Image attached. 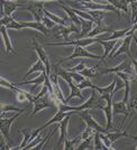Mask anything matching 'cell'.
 <instances>
[{"label": "cell", "instance_id": "cell-1", "mask_svg": "<svg viewBox=\"0 0 137 150\" xmlns=\"http://www.w3.org/2000/svg\"><path fill=\"white\" fill-rule=\"evenodd\" d=\"M54 73H55L57 76H61L64 81H66V83H68V86H70L71 94L68 95V98L65 99L66 102H68L71 99H73V98H75V96H78V98H80V99H83V95L81 94V90L78 88L76 83H75V82L73 81V79L71 77L70 72H68V69H60V67H59V65L55 64V65H54Z\"/></svg>", "mask_w": 137, "mask_h": 150}, {"label": "cell", "instance_id": "cell-2", "mask_svg": "<svg viewBox=\"0 0 137 150\" xmlns=\"http://www.w3.org/2000/svg\"><path fill=\"white\" fill-rule=\"evenodd\" d=\"M0 84H1V86H5V88H9V90L15 91L17 93V98H18L19 102H23V101L27 100L29 102V104H33L35 99H36V95H33L31 92H27V91H24V90H20V88H17L16 84L10 83L9 81L5 80L4 77H0Z\"/></svg>", "mask_w": 137, "mask_h": 150}, {"label": "cell", "instance_id": "cell-3", "mask_svg": "<svg viewBox=\"0 0 137 150\" xmlns=\"http://www.w3.org/2000/svg\"><path fill=\"white\" fill-rule=\"evenodd\" d=\"M56 103L53 101L52 96H51L50 92H47L46 94H44L42 96H37L36 95V99L33 103V113H31V117H35L39 111H42L44 109H47L50 106H54Z\"/></svg>", "mask_w": 137, "mask_h": 150}, {"label": "cell", "instance_id": "cell-4", "mask_svg": "<svg viewBox=\"0 0 137 150\" xmlns=\"http://www.w3.org/2000/svg\"><path fill=\"white\" fill-rule=\"evenodd\" d=\"M118 72H123V73H128V74H135V71H134V66H133V62L131 61V58H126L123 61V63L118 64L117 66L115 67H109L106 69H100L99 74H109V73H118Z\"/></svg>", "mask_w": 137, "mask_h": 150}, {"label": "cell", "instance_id": "cell-5", "mask_svg": "<svg viewBox=\"0 0 137 150\" xmlns=\"http://www.w3.org/2000/svg\"><path fill=\"white\" fill-rule=\"evenodd\" d=\"M76 57H82V58L88 57V58L101 59V57H102V56L89 53L88 50H86V48H84L83 46H80V45H74V50H73V54H71L70 56L65 57V58H62V59L57 61V63H56V64H60V63H63V62H65V61H72V59H74V58H76Z\"/></svg>", "mask_w": 137, "mask_h": 150}, {"label": "cell", "instance_id": "cell-6", "mask_svg": "<svg viewBox=\"0 0 137 150\" xmlns=\"http://www.w3.org/2000/svg\"><path fill=\"white\" fill-rule=\"evenodd\" d=\"M26 111V109H23L21 111H19L17 114H15L14 117H10V118H5V117H1L0 118V130H1V133L5 136V139H7L9 141V131H10V128L13 125L14 121L19 118L23 113Z\"/></svg>", "mask_w": 137, "mask_h": 150}, {"label": "cell", "instance_id": "cell-7", "mask_svg": "<svg viewBox=\"0 0 137 150\" xmlns=\"http://www.w3.org/2000/svg\"><path fill=\"white\" fill-rule=\"evenodd\" d=\"M76 114H79L82 119H83V121L87 123L88 127L92 128L96 132H101V133H108V132H109V130H107L106 128L101 127V125L89 114L88 110H83V111H80V112H76Z\"/></svg>", "mask_w": 137, "mask_h": 150}, {"label": "cell", "instance_id": "cell-8", "mask_svg": "<svg viewBox=\"0 0 137 150\" xmlns=\"http://www.w3.org/2000/svg\"><path fill=\"white\" fill-rule=\"evenodd\" d=\"M26 10L31 11L33 17L35 19V21H38V23H42V19L45 16L44 13V4L43 1H34L29 5H27L25 8Z\"/></svg>", "mask_w": 137, "mask_h": 150}, {"label": "cell", "instance_id": "cell-9", "mask_svg": "<svg viewBox=\"0 0 137 150\" xmlns=\"http://www.w3.org/2000/svg\"><path fill=\"white\" fill-rule=\"evenodd\" d=\"M100 38H96V37H84V38H80V39H76V40H68V42H64V43H56V44H50L47 43L46 45H52V46H74V45H80V46H83V47H87V46H90L93 43H100Z\"/></svg>", "mask_w": 137, "mask_h": 150}, {"label": "cell", "instance_id": "cell-10", "mask_svg": "<svg viewBox=\"0 0 137 150\" xmlns=\"http://www.w3.org/2000/svg\"><path fill=\"white\" fill-rule=\"evenodd\" d=\"M60 28H61V31L60 33H56V34H54L53 36H51V37H54L56 38L59 35H61L60 37H62L63 39H64V42H68V37H70V34L71 33H76L78 35L81 33L80 31V27H76V25L75 24H73L72 21H71V24L70 25H60Z\"/></svg>", "mask_w": 137, "mask_h": 150}, {"label": "cell", "instance_id": "cell-11", "mask_svg": "<svg viewBox=\"0 0 137 150\" xmlns=\"http://www.w3.org/2000/svg\"><path fill=\"white\" fill-rule=\"evenodd\" d=\"M18 8H26V6L18 4L17 1H11V0H1V15L4 16H9L11 17V13L17 10Z\"/></svg>", "mask_w": 137, "mask_h": 150}, {"label": "cell", "instance_id": "cell-12", "mask_svg": "<svg viewBox=\"0 0 137 150\" xmlns=\"http://www.w3.org/2000/svg\"><path fill=\"white\" fill-rule=\"evenodd\" d=\"M33 46H34V50H36V53H37L38 58L42 59L43 63L45 64L46 69H47V75L50 76V75L52 74V72H51V65H50V58L47 56V54L45 53V50H44V48H43V45L38 44L37 40L34 38V39H33Z\"/></svg>", "mask_w": 137, "mask_h": 150}, {"label": "cell", "instance_id": "cell-13", "mask_svg": "<svg viewBox=\"0 0 137 150\" xmlns=\"http://www.w3.org/2000/svg\"><path fill=\"white\" fill-rule=\"evenodd\" d=\"M131 38H134V35L133 36H127V37L123 38V42H121V45L118 50L115 52V54L109 56V62L115 59L116 57L120 55V54H127V56H131V50H129V46H131Z\"/></svg>", "mask_w": 137, "mask_h": 150}, {"label": "cell", "instance_id": "cell-14", "mask_svg": "<svg viewBox=\"0 0 137 150\" xmlns=\"http://www.w3.org/2000/svg\"><path fill=\"white\" fill-rule=\"evenodd\" d=\"M0 23H1V25L6 27L7 29L21 30V29L25 28V26L23 25V23H18V21H16L13 17H9V16H2Z\"/></svg>", "mask_w": 137, "mask_h": 150}, {"label": "cell", "instance_id": "cell-15", "mask_svg": "<svg viewBox=\"0 0 137 150\" xmlns=\"http://www.w3.org/2000/svg\"><path fill=\"white\" fill-rule=\"evenodd\" d=\"M71 117L72 115H68V117H65L64 119L61 121V122H59L57 123V128L60 129V139H59V146L57 147H60L62 144H64V141L68 139V121L71 119Z\"/></svg>", "mask_w": 137, "mask_h": 150}, {"label": "cell", "instance_id": "cell-16", "mask_svg": "<svg viewBox=\"0 0 137 150\" xmlns=\"http://www.w3.org/2000/svg\"><path fill=\"white\" fill-rule=\"evenodd\" d=\"M23 25L25 26V28H31L35 30L39 31L41 34H43L45 37H51L49 28L44 25L43 23H38V21H21Z\"/></svg>", "mask_w": 137, "mask_h": 150}, {"label": "cell", "instance_id": "cell-17", "mask_svg": "<svg viewBox=\"0 0 137 150\" xmlns=\"http://www.w3.org/2000/svg\"><path fill=\"white\" fill-rule=\"evenodd\" d=\"M118 40L119 39H113V40H105V39L102 40V39H101V40H100V44L102 45V47L105 48V53L101 55L102 57H101V59H100V63H99L100 65H101L102 63H105V58L111 53L112 50L115 48L116 44L118 43Z\"/></svg>", "mask_w": 137, "mask_h": 150}, {"label": "cell", "instance_id": "cell-18", "mask_svg": "<svg viewBox=\"0 0 137 150\" xmlns=\"http://www.w3.org/2000/svg\"><path fill=\"white\" fill-rule=\"evenodd\" d=\"M0 33H1V36H2V39L5 42V47H6V54H10L13 53L14 55H17V52L14 48L13 44H11V40L8 36V29H7L5 26L1 25L0 27Z\"/></svg>", "mask_w": 137, "mask_h": 150}, {"label": "cell", "instance_id": "cell-19", "mask_svg": "<svg viewBox=\"0 0 137 150\" xmlns=\"http://www.w3.org/2000/svg\"><path fill=\"white\" fill-rule=\"evenodd\" d=\"M112 109H113V114H124V121L123 123L125 122V120L127 119V117L129 115V108L128 105L125 103L124 101H120V102H113L112 104Z\"/></svg>", "mask_w": 137, "mask_h": 150}, {"label": "cell", "instance_id": "cell-20", "mask_svg": "<svg viewBox=\"0 0 137 150\" xmlns=\"http://www.w3.org/2000/svg\"><path fill=\"white\" fill-rule=\"evenodd\" d=\"M61 7H62L63 10L66 13V15L68 16V18L71 19V21L81 28L82 27V19H81L80 16H78V13L74 11V9H71V8H68V7L64 6L63 4H61Z\"/></svg>", "mask_w": 137, "mask_h": 150}, {"label": "cell", "instance_id": "cell-21", "mask_svg": "<svg viewBox=\"0 0 137 150\" xmlns=\"http://www.w3.org/2000/svg\"><path fill=\"white\" fill-rule=\"evenodd\" d=\"M113 31L115 30L112 28L105 27L102 25V23H97V24H94L93 29L87 35V37H94V36H98L99 34H102V33H113Z\"/></svg>", "mask_w": 137, "mask_h": 150}, {"label": "cell", "instance_id": "cell-22", "mask_svg": "<svg viewBox=\"0 0 137 150\" xmlns=\"http://www.w3.org/2000/svg\"><path fill=\"white\" fill-rule=\"evenodd\" d=\"M35 72H42V73L46 72V73H47V69H46L45 64H44L43 61H42V59H39V58H38L37 62L34 63V64H33V66L27 71V73L24 75V79H26L27 76H29L31 73H35Z\"/></svg>", "mask_w": 137, "mask_h": 150}, {"label": "cell", "instance_id": "cell-23", "mask_svg": "<svg viewBox=\"0 0 137 150\" xmlns=\"http://www.w3.org/2000/svg\"><path fill=\"white\" fill-rule=\"evenodd\" d=\"M19 131L23 133L24 140L21 141V144H19L18 147H15V148H11V149H15V150L25 149V147L29 144V141H31V130H28V129H23V130H19Z\"/></svg>", "mask_w": 137, "mask_h": 150}, {"label": "cell", "instance_id": "cell-24", "mask_svg": "<svg viewBox=\"0 0 137 150\" xmlns=\"http://www.w3.org/2000/svg\"><path fill=\"white\" fill-rule=\"evenodd\" d=\"M99 66H100V64H98V65L94 66V67H91V69L84 67V69H82L81 72H79V73H81L82 75H84L86 77H89V79L97 77V76L99 75Z\"/></svg>", "mask_w": 137, "mask_h": 150}, {"label": "cell", "instance_id": "cell-25", "mask_svg": "<svg viewBox=\"0 0 137 150\" xmlns=\"http://www.w3.org/2000/svg\"><path fill=\"white\" fill-rule=\"evenodd\" d=\"M93 138H94V134H92V136L88 137L87 139L82 140L81 142H80V144L76 147V149H80V150H82V149H94V146L91 144Z\"/></svg>", "mask_w": 137, "mask_h": 150}, {"label": "cell", "instance_id": "cell-26", "mask_svg": "<svg viewBox=\"0 0 137 150\" xmlns=\"http://www.w3.org/2000/svg\"><path fill=\"white\" fill-rule=\"evenodd\" d=\"M131 26L135 25L137 23V1L131 2Z\"/></svg>", "mask_w": 137, "mask_h": 150}, {"label": "cell", "instance_id": "cell-27", "mask_svg": "<svg viewBox=\"0 0 137 150\" xmlns=\"http://www.w3.org/2000/svg\"><path fill=\"white\" fill-rule=\"evenodd\" d=\"M76 85H78V88H80V90H83V88H96V85H93L92 83H91V81H90V79L89 77H86L84 80L82 82H80V83H76Z\"/></svg>", "mask_w": 137, "mask_h": 150}, {"label": "cell", "instance_id": "cell-28", "mask_svg": "<svg viewBox=\"0 0 137 150\" xmlns=\"http://www.w3.org/2000/svg\"><path fill=\"white\" fill-rule=\"evenodd\" d=\"M94 149H106L105 144L102 142V139L100 137V132H94Z\"/></svg>", "mask_w": 137, "mask_h": 150}, {"label": "cell", "instance_id": "cell-29", "mask_svg": "<svg viewBox=\"0 0 137 150\" xmlns=\"http://www.w3.org/2000/svg\"><path fill=\"white\" fill-rule=\"evenodd\" d=\"M68 72H70V71H68ZM70 75H71V77L73 79V81H74L75 83H80V82H82L86 79V76L82 75L81 73H79V72H70Z\"/></svg>", "mask_w": 137, "mask_h": 150}, {"label": "cell", "instance_id": "cell-30", "mask_svg": "<svg viewBox=\"0 0 137 150\" xmlns=\"http://www.w3.org/2000/svg\"><path fill=\"white\" fill-rule=\"evenodd\" d=\"M23 109H19L17 106H14V105H10V104H2V108H1V114H4V112H6V111H21Z\"/></svg>", "mask_w": 137, "mask_h": 150}, {"label": "cell", "instance_id": "cell-31", "mask_svg": "<svg viewBox=\"0 0 137 150\" xmlns=\"http://www.w3.org/2000/svg\"><path fill=\"white\" fill-rule=\"evenodd\" d=\"M42 23H43L44 25L46 26L49 29H50V28H53V27H54V25L56 24L55 21H53L51 18H49L46 15H45V16L43 17V19H42Z\"/></svg>", "mask_w": 137, "mask_h": 150}, {"label": "cell", "instance_id": "cell-32", "mask_svg": "<svg viewBox=\"0 0 137 150\" xmlns=\"http://www.w3.org/2000/svg\"><path fill=\"white\" fill-rule=\"evenodd\" d=\"M128 108H129V110H131V109H135L137 111V95H133L131 98V101H128Z\"/></svg>", "mask_w": 137, "mask_h": 150}, {"label": "cell", "instance_id": "cell-33", "mask_svg": "<svg viewBox=\"0 0 137 150\" xmlns=\"http://www.w3.org/2000/svg\"><path fill=\"white\" fill-rule=\"evenodd\" d=\"M84 67H86V64H84V62H83V61H81V62H80V64H79L78 66H74V67L68 69V71H70V72H81Z\"/></svg>", "mask_w": 137, "mask_h": 150}, {"label": "cell", "instance_id": "cell-34", "mask_svg": "<svg viewBox=\"0 0 137 150\" xmlns=\"http://www.w3.org/2000/svg\"><path fill=\"white\" fill-rule=\"evenodd\" d=\"M33 1H49V0H33ZM75 1H79V2H81V0H75Z\"/></svg>", "mask_w": 137, "mask_h": 150}, {"label": "cell", "instance_id": "cell-35", "mask_svg": "<svg viewBox=\"0 0 137 150\" xmlns=\"http://www.w3.org/2000/svg\"><path fill=\"white\" fill-rule=\"evenodd\" d=\"M93 0H81V2H92Z\"/></svg>", "mask_w": 137, "mask_h": 150}, {"label": "cell", "instance_id": "cell-36", "mask_svg": "<svg viewBox=\"0 0 137 150\" xmlns=\"http://www.w3.org/2000/svg\"><path fill=\"white\" fill-rule=\"evenodd\" d=\"M103 1H107V2H109L110 5H112V4H113V0H103Z\"/></svg>", "mask_w": 137, "mask_h": 150}, {"label": "cell", "instance_id": "cell-37", "mask_svg": "<svg viewBox=\"0 0 137 150\" xmlns=\"http://www.w3.org/2000/svg\"><path fill=\"white\" fill-rule=\"evenodd\" d=\"M11 1H17V0H11Z\"/></svg>", "mask_w": 137, "mask_h": 150}]
</instances>
